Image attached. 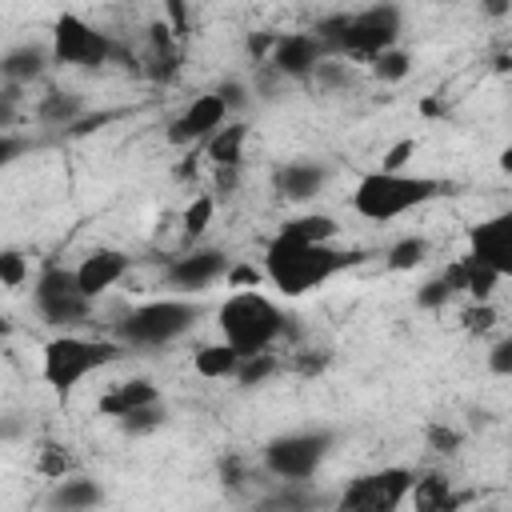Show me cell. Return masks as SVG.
Segmentation results:
<instances>
[{
	"label": "cell",
	"instance_id": "cell-24",
	"mask_svg": "<svg viewBox=\"0 0 512 512\" xmlns=\"http://www.w3.org/2000/svg\"><path fill=\"white\" fill-rule=\"evenodd\" d=\"M36 116L44 124H56V128H72L80 116H84V100L76 92H48L40 104H36Z\"/></svg>",
	"mask_w": 512,
	"mask_h": 512
},
{
	"label": "cell",
	"instance_id": "cell-21",
	"mask_svg": "<svg viewBox=\"0 0 512 512\" xmlns=\"http://www.w3.org/2000/svg\"><path fill=\"white\" fill-rule=\"evenodd\" d=\"M48 504L52 508H64V512H80V508H96V504H104V492H100V484L96 480H88V476H60V480H52V492H48Z\"/></svg>",
	"mask_w": 512,
	"mask_h": 512
},
{
	"label": "cell",
	"instance_id": "cell-16",
	"mask_svg": "<svg viewBox=\"0 0 512 512\" xmlns=\"http://www.w3.org/2000/svg\"><path fill=\"white\" fill-rule=\"evenodd\" d=\"M324 180H328V172H324L320 164H312V160H288V164H280V168L272 172L276 196H280V200H292V204L312 200V196L324 188Z\"/></svg>",
	"mask_w": 512,
	"mask_h": 512
},
{
	"label": "cell",
	"instance_id": "cell-25",
	"mask_svg": "<svg viewBox=\"0 0 512 512\" xmlns=\"http://www.w3.org/2000/svg\"><path fill=\"white\" fill-rule=\"evenodd\" d=\"M464 260V296H472V300H492V292H496V284L504 280L492 264H484L480 256H472V252H464L460 256Z\"/></svg>",
	"mask_w": 512,
	"mask_h": 512
},
{
	"label": "cell",
	"instance_id": "cell-10",
	"mask_svg": "<svg viewBox=\"0 0 512 512\" xmlns=\"http://www.w3.org/2000/svg\"><path fill=\"white\" fill-rule=\"evenodd\" d=\"M48 48H52V60L64 68H104L116 56V44L76 12H60L52 20Z\"/></svg>",
	"mask_w": 512,
	"mask_h": 512
},
{
	"label": "cell",
	"instance_id": "cell-6",
	"mask_svg": "<svg viewBox=\"0 0 512 512\" xmlns=\"http://www.w3.org/2000/svg\"><path fill=\"white\" fill-rule=\"evenodd\" d=\"M196 320H200V304H192L184 296H160V300L132 308L116 324V340L124 348H164V344L188 336Z\"/></svg>",
	"mask_w": 512,
	"mask_h": 512
},
{
	"label": "cell",
	"instance_id": "cell-5",
	"mask_svg": "<svg viewBox=\"0 0 512 512\" xmlns=\"http://www.w3.org/2000/svg\"><path fill=\"white\" fill-rule=\"evenodd\" d=\"M124 356L120 340H88L76 332H60L44 344L40 352V376L52 392H72L84 376H92L96 368H108Z\"/></svg>",
	"mask_w": 512,
	"mask_h": 512
},
{
	"label": "cell",
	"instance_id": "cell-26",
	"mask_svg": "<svg viewBox=\"0 0 512 512\" xmlns=\"http://www.w3.org/2000/svg\"><path fill=\"white\" fill-rule=\"evenodd\" d=\"M280 368H284V360H280L272 348H264V352H248V356H240V368H236L232 380H236L240 388H256V384L272 380Z\"/></svg>",
	"mask_w": 512,
	"mask_h": 512
},
{
	"label": "cell",
	"instance_id": "cell-44",
	"mask_svg": "<svg viewBox=\"0 0 512 512\" xmlns=\"http://www.w3.org/2000/svg\"><path fill=\"white\" fill-rule=\"evenodd\" d=\"M292 368L304 372V376H316V372L328 368V356H324V352H296V356H292Z\"/></svg>",
	"mask_w": 512,
	"mask_h": 512
},
{
	"label": "cell",
	"instance_id": "cell-43",
	"mask_svg": "<svg viewBox=\"0 0 512 512\" xmlns=\"http://www.w3.org/2000/svg\"><path fill=\"white\" fill-rule=\"evenodd\" d=\"M164 12H168V24L180 40H188V0H164Z\"/></svg>",
	"mask_w": 512,
	"mask_h": 512
},
{
	"label": "cell",
	"instance_id": "cell-2",
	"mask_svg": "<svg viewBox=\"0 0 512 512\" xmlns=\"http://www.w3.org/2000/svg\"><path fill=\"white\" fill-rule=\"evenodd\" d=\"M312 32L328 44L332 56H344V60H372L380 56L384 48H396L400 44V32H404V12L400 4L392 0H380L372 8H360V12H340V16H324L312 24Z\"/></svg>",
	"mask_w": 512,
	"mask_h": 512
},
{
	"label": "cell",
	"instance_id": "cell-39",
	"mask_svg": "<svg viewBox=\"0 0 512 512\" xmlns=\"http://www.w3.org/2000/svg\"><path fill=\"white\" fill-rule=\"evenodd\" d=\"M216 92L224 96L228 112H244V108H248V84H244L240 76H224V80L216 84Z\"/></svg>",
	"mask_w": 512,
	"mask_h": 512
},
{
	"label": "cell",
	"instance_id": "cell-12",
	"mask_svg": "<svg viewBox=\"0 0 512 512\" xmlns=\"http://www.w3.org/2000/svg\"><path fill=\"white\" fill-rule=\"evenodd\" d=\"M232 120V112H228V104H224V96L212 88V92H200V96H192L188 100V108L168 124V144L172 148H192V144H204L220 124H228Z\"/></svg>",
	"mask_w": 512,
	"mask_h": 512
},
{
	"label": "cell",
	"instance_id": "cell-31",
	"mask_svg": "<svg viewBox=\"0 0 512 512\" xmlns=\"http://www.w3.org/2000/svg\"><path fill=\"white\" fill-rule=\"evenodd\" d=\"M144 76L156 84H172L180 76V48H152L144 60Z\"/></svg>",
	"mask_w": 512,
	"mask_h": 512
},
{
	"label": "cell",
	"instance_id": "cell-13",
	"mask_svg": "<svg viewBox=\"0 0 512 512\" xmlns=\"http://www.w3.org/2000/svg\"><path fill=\"white\" fill-rule=\"evenodd\" d=\"M324 56H332L328 44L308 28V32H280V36H276V48H272V56H268V64H272L284 80H308Z\"/></svg>",
	"mask_w": 512,
	"mask_h": 512
},
{
	"label": "cell",
	"instance_id": "cell-37",
	"mask_svg": "<svg viewBox=\"0 0 512 512\" xmlns=\"http://www.w3.org/2000/svg\"><path fill=\"white\" fill-rule=\"evenodd\" d=\"M424 436H428V448L440 452V456H452V452H460V444H464V432L452 428V424H428Z\"/></svg>",
	"mask_w": 512,
	"mask_h": 512
},
{
	"label": "cell",
	"instance_id": "cell-45",
	"mask_svg": "<svg viewBox=\"0 0 512 512\" xmlns=\"http://www.w3.org/2000/svg\"><path fill=\"white\" fill-rule=\"evenodd\" d=\"M20 148H24V144L12 136V128H4V132H0V164H12V160L20 156Z\"/></svg>",
	"mask_w": 512,
	"mask_h": 512
},
{
	"label": "cell",
	"instance_id": "cell-4",
	"mask_svg": "<svg viewBox=\"0 0 512 512\" xmlns=\"http://www.w3.org/2000/svg\"><path fill=\"white\" fill-rule=\"evenodd\" d=\"M444 192V180H432V176H412V172H364L348 196L352 212L372 220V224H388L428 200H436Z\"/></svg>",
	"mask_w": 512,
	"mask_h": 512
},
{
	"label": "cell",
	"instance_id": "cell-22",
	"mask_svg": "<svg viewBox=\"0 0 512 512\" xmlns=\"http://www.w3.org/2000/svg\"><path fill=\"white\" fill-rule=\"evenodd\" d=\"M468 496H456L452 484L440 476V472H428V476H416L412 480V492H408V504L420 508V512H448V508H460Z\"/></svg>",
	"mask_w": 512,
	"mask_h": 512
},
{
	"label": "cell",
	"instance_id": "cell-34",
	"mask_svg": "<svg viewBox=\"0 0 512 512\" xmlns=\"http://www.w3.org/2000/svg\"><path fill=\"white\" fill-rule=\"evenodd\" d=\"M452 296H456V292L448 288V280H444V276H432V280H424V284L416 288V308L436 312V308H444Z\"/></svg>",
	"mask_w": 512,
	"mask_h": 512
},
{
	"label": "cell",
	"instance_id": "cell-36",
	"mask_svg": "<svg viewBox=\"0 0 512 512\" xmlns=\"http://www.w3.org/2000/svg\"><path fill=\"white\" fill-rule=\"evenodd\" d=\"M460 320H464V332L480 336V332H488V328L496 324V308H492V300H472V304L460 312Z\"/></svg>",
	"mask_w": 512,
	"mask_h": 512
},
{
	"label": "cell",
	"instance_id": "cell-29",
	"mask_svg": "<svg viewBox=\"0 0 512 512\" xmlns=\"http://www.w3.org/2000/svg\"><path fill=\"white\" fill-rule=\"evenodd\" d=\"M368 72L380 80V84H400L408 72H412V56L396 44V48H384L380 56H372L368 60Z\"/></svg>",
	"mask_w": 512,
	"mask_h": 512
},
{
	"label": "cell",
	"instance_id": "cell-51",
	"mask_svg": "<svg viewBox=\"0 0 512 512\" xmlns=\"http://www.w3.org/2000/svg\"><path fill=\"white\" fill-rule=\"evenodd\" d=\"M436 4H444V0H436Z\"/></svg>",
	"mask_w": 512,
	"mask_h": 512
},
{
	"label": "cell",
	"instance_id": "cell-17",
	"mask_svg": "<svg viewBox=\"0 0 512 512\" xmlns=\"http://www.w3.org/2000/svg\"><path fill=\"white\" fill-rule=\"evenodd\" d=\"M156 400H160V388H156L152 380H144V376H132V380L112 384V388L96 400V412L120 420V416H128L132 408H144V404H156Z\"/></svg>",
	"mask_w": 512,
	"mask_h": 512
},
{
	"label": "cell",
	"instance_id": "cell-28",
	"mask_svg": "<svg viewBox=\"0 0 512 512\" xmlns=\"http://www.w3.org/2000/svg\"><path fill=\"white\" fill-rule=\"evenodd\" d=\"M428 260V240L424 236H400L388 252H384V268L388 272H412Z\"/></svg>",
	"mask_w": 512,
	"mask_h": 512
},
{
	"label": "cell",
	"instance_id": "cell-47",
	"mask_svg": "<svg viewBox=\"0 0 512 512\" xmlns=\"http://www.w3.org/2000/svg\"><path fill=\"white\" fill-rule=\"evenodd\" d=\"M480 8H484V16H492V20H500V16H508V8H512V0H484Z\"/></svg>",
	"mask_w": 512,
	"mask_h": 512
},
{
	"label": "cell",
	"instance_id": "cell-1",
	"mask_svg": "<svg viewBox=\"0 0 512 512\" xmlns=\"http://www.w3.org/2000/svg\"><path fill=\"white\" fill-rule=\"evenodd\" d=\"M364 260V252L356 248H336V244H304L292 236H272L264 248V276L272 280L276 292L284 296H304L320 284H328L332 276L356 268Z\"/></svg>",
	"mask_w": 512,
	"mask_h": 512
},
{
	"label": "cell",
	"instance_id": "cell-18",
	"mask_svg": "<svg viewBox=\"0 0 512 512\" xmlns=\"http://www.w3.org/2000/svg\"><path fill=\"white\" fill-rule=\"evenodd\" d=\"M48 64H56V60H52V48L32 44V40H24V44H16V48H8V52L0 56V72H4L8 84H32V80L44 76Z\"/></svg>",
	"mask_w": 512,
	"mask_h": 512
},
{
	"label": "cell",
	"instance_id": "cell-14",
	"mask_svg": "<svg viewBox=\"0 0 512 512\" xmlns=\"http://www.w3.org/2000/svg\"><path fill=\"white\" fill-rule=\"evenodd\" d=\"M468 252L492 264L500 276H512V212L488 216L468 228Z\"/></svg>",
	"mask_w": 512,
	"mask_h": 512
},
{
	"label": "cell",
	"instance_id": "cell-48",
	"mask_svg": "<svg viewBox=\"0 0 512 512\" xmlns=\"http://www.w3.org/2000/svg\"><path fill=\"white\" fill-rule=\"evenodd\" d=\"M496 168H500L504 176H512V140L500 148V156H496Z\"/></svg>",
	"mask_w": 512,
	"mask_h": 512
},
{
	"label": "cell",
	"instance_id": "cell-33",
	"mask_svg": "<svg viewBox=\"0 0 512 512\" xmlns=\"http://www.w3.org/2000/svg\"><path fill=\"white\" fill-rule=\"evenodd\" d=\"M72 468H76V460H72L68 448H60V444H40V456H36V472H40V476L60 480V476H68Z\"/></svg>",
	"mask_w": 512,
	"mask_h": 512
},
{
	"label": "cell",
	"instance_id": "cell-49",
	"mask_svg": "<svg viewBox=\"0 0 512 512\" xmlns=\"http://www.w3.org/2000/svg\"><path fill=\"white\" fill-rule=\"evenodd\" d=\"M492 68H496V72H512V52H500V56L492 60Z\"/></svg>",
	"mask_w": 512,
	"mask_h": 512
},
{
	"label": "cell",
	"instance_id": "cell-27",
	"mask_svg": "<svg viewBox=\"0 0 512 512\" xmlns=\"http://www.w3.org/2000/svg\"><path fill=\"white\" fill-rule=\"evenodd\" d=\"M212 216H216V196H212V192L192 196V200H188V208L180 212V232H184V240H188V244H196V240L208 232Z\"/></svg>",
	"mask_w": 512,
	"mask_h": 512
},
{
	"label": "cell",
	"instance_id": "cell-7",
	"mask_svg": "<svg viewBox=\"0 0 512 512\" xmlns=\"http://www.w3.org/2000/svg\"><path fill=\"white\" fill-rule=\"evenodd\" d=\"M332 448V432L324 428H304V432H280L264 444L260 464L268 476L276 480H292V484H308L316 476V468L324 464Z\"/></svg>",
	"mask_w": 512,
	"mask_h": 512
},
{
	"label": "cell",
	"instance_id": "cell-8",
	"mask_svg": "<svg viewBox=\"0 0 512 512\" xmlns=\"http://www.w3.org/2000/svg\"><path fill=\"white\" fill-rule=\"evenodd\" d=\"M32 300H36V312L44 324L52 328H72V324H84L92 316V296H84L80 280H76V268H60V264H48L40 276H36V288H32Z\"/></svg>",
	"mask_w": 512,
	"mask_h": 512
},
{
	"label": "cell",
	"instance_id": "cell-50",
	"mask_svg": "<svg viewBox=\"0 0 512 512\" xmlns=\"http://www.w3.org/2000/svg\"><path fill=\"white\" fill-rule=\"evenodd\" d=\"M420 112H424V116H440V112H444V104H440V100H424V104H420Z\"/></svg>",
	"mask_w": 512,
	"mask_h": 512
},
{
	"label": "cell",
	"instance_id": "cell-20",
	"mask_svg": "<svg viewBox=\"0 0 512 512\" xmlns=\"http://www.w3.org/2000/svg\"><path fill=\"white\" fill-rule=\"evenodd\" d=\"M240 356H244V352L232 348V344L220 336V340L200 344V348L192 352V372L204 376V380H232L236 368H240Z\"/></svg>",
	"mask_w": 512,
	"mask_h": 512
},
{
	"label": "cell",
	"instance_id": "cell-42",
	"mask_svg": "<svg viewBox=\"0 0 512 512\" xmlns=\"http://www.w3.org/2000/svg\"><path fill=\"white\" fill-rule=\"evenodd\" d=\"M276 36H280V32H248V40H244L248 56H252L256 64H264V60L272 56V48H276Z\"/></svg>",
	"mask_w": 512,
	"mask_h": 512
},
{
	"label": "cell",
	"instance_id": "cell-46",
	"mask_svg": "<svg viewBox=\"0 0 512 512\" xmlns=\"http://www.w3.org/2000/svg\"><path fill=\"white\" fill-rule=\"evenodd\" d=\"M236 172H240V168H216V192L228 196V192L236 188Z\"/></svg>",
	"mask_w": 512,
	"mask_h": 512
},
{
	"label": "cell",
	"instance_id": "cell-3",
	"mask_svg": "<svg viewBox=\"0 0 512 512\" xmlns=\"http://www.w3.org/2000/svg\"><path fill=\"white\" fill-rule=\"evenodd\" d=\"M216 328L220 336L240 348L244 356L248 352H264L272 348L276 340H284L292 332V316L280 312L276 300H268L264 292L256 288H236L232 296H224V304L216 308Z\"/></svg>",
	"mask_w": 512,
	"mask_h": 512
},
{
	"label": "cell",
	"instance_id": "cell-35",
	"mask_svg": "<svg viewBox=\"0 0 512 512\" xmlns=\"http://www.w3.org/2000/svg\"><path fill=\"white\" fill-rule=\"evenodd\" d=\"M28 280V260L20 248H4L0 252V284L4 288H20Z\"/></svg>",
	"mask_w": 512,
	"mask_h": 512
},
{
	"label": "cell",
	"instance_id": "cell-40",
	"mask_svg": "<svg viewBox=\"0 0 512 512\" xmlns=\"http://www.w3.org/2000/svg\"><path fill=\"white\" fill-rule=\"evenodd\" d=\"M488 372H492V376H512V332L500 336V340L488 348Z\"/></svg>",
	"mask_w": 512,
	"mask_h": 512
},
{
	"label": "cell",
	"instance_id": "cell-9",
	"mask_svg": "<svg viewBox=\"0 0 512 512\" xmlns=\"http://www.w3.org/2000/svg\"><path fill=\"white\" fill-rule=\"evenodd\" d=\"M412 480H416V472L404 464L364 472V476L344 484V492L336 496V508L340 512H396L400 504H408Z\"/></svg>",
	"mask_w": 512,
	"mask_h": 512
},
{
	"label": "cell",
	"instance_id": "cell-38",
	"mask_svg": "<svg viewBox=\"0 0 512 512\" xmlns=\"http://www.w3.org/2000/svg\"><path fill=\"white\" fill-rule=\"evenodd\" d=\"M412 156H416V140H412V136H404V140H396L392 148H384L380 168H384V172H404Z\"/></svg>",
	"mask_w": 512,
	"mask_h": 512
},
{
	"label": "cell",
	"instance_id": "cell-32",
	"mask_svg": "<svg viewBox=\"0 0 512 512\" xmlns=\"http://www.w3.org/2000/svg\"><path fill=\"white\" fill-rule=\"evenodd\" d=\"M352 80V72H348V60L344 56H324L320 64H316V72L308 76V84H316L320 92H328V88H344Z\"/></svg>",
	"mask_w": 512,
	"mask_h": 512
},
{
	"label": "cell",
	"instance_id": "cell-41",
	"mask_svg": "<svg viewBox=\"0 0 512 512\" xmlns=\"http://www.w3.org/2000/svg\"><path fill=\"white\" fill-rule=\"evenodd\" d=\"M260 280H264V268H256V264H232L224 276L228 288H260Z\"/></svg>",
	"mask_w": 512,
	"mask_h": 512
},
{
	"label": "cell",
	"instance_id": "cell-15",
	"mask_svg": "<svg viewBox=\"0 0 512 512\" xmlns=\"http://www.w3.org/2000/svg\"><path fill=\"white\" fill-rule=\"evenodd\" d=\"M132 268V256L120 252V248H92L80 264H76V280L84 288V296L100 300L108 288H116Z\"/></svg>",
	"mask_w": 512,
	"mask_h": 512
},
{
	"label": "cell",
	"instance_id": "cell-11",
	"mask_svg": "<svg viewBox=\"0 0 512 512\" xmlns=\"http://www.w3.org/2000/svg\"><path fill=\"white\" fill-rule=\"evenodd\" d=\"M228 268H232L228 252H220V248H188V252H180V256H172L164 264V284L172 292L188 296V292H204L216 280H224Z\"/></svg>",
	"mask_w": 512,
	"mask_h": 512
},
{
	"label": "cell",
	"instance_id": "cell-30",
	"mask_svg": "<svg viewBox=\"0 0 512 512\" xmlns=\"http://www.w3.org/2000/svg\"><path fill=\"white\" fill-rule=\"evenodd\" d=\"M164 420H168V412H164V404L156 400V404L132 408V412H128V416H120L116 424H120V432H124V436H148V432H156Z\"/></svg>",
	"mask_w": 512,
	"mask_h": 512
},
{
	"label": "cell",
	"instance_id": "cell-19",
	"mask_svg": "<svg viewBox=\"0 0 512 512\" xmlns=\"http://www.w3.org/2000/svg\"><path fill=\"white\" fill-rule=\"evenodd\" d=\"M244 144H248V124L244 120H228L204 140V156L216 168H240L244 164Z\"/></svg>",
	"mask_w": 512,
	"mask_h": 512
},
{
	"label": "cell",
	"instance_id": "cell-23",
	"mask_svg": "<svg viewBox=\"0 0 512 512\" xmlns=\"http://www.w3.org/2000/svg\"><path fill=\"white\" fill-rule=\"evenodd\" d=\"M280 236H292V240H304V244H332L340 236V224L328 212H304V216L284 220Z\"/></svg>",
	"mask_w": 512,
	"mask_h": 512
}]
</instances>
